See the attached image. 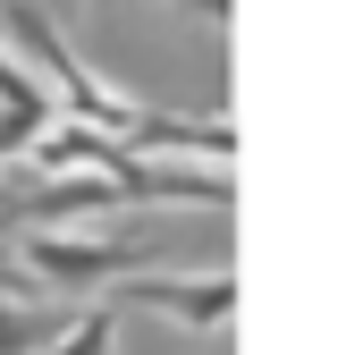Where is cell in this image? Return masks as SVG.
Returning a JSON list of instances; mask_svg holds the SVG:
<instances>
[{"label":"cell","instance_id":"2","mask_svg":"<svg viewBox=\"0 0 363 355\" xmlns=\"http://www.w3.org/2000/svg\"><path fill=\"white\" fill-rule=\"evenodd\" d=\"M110 305H152V313H178L186 330H228V313H237V279L228 271H127V279H110Z\"/></svg>","mask_w":363,"mask_h":355},{"label":"cell","instance_id":"9","mask_svg":"<svg viewBox=\"0 0 363 355\" xmlns=\"http://www.w3.org/2000/svg\"><path fill=\"white\" fill-rule=\"evenodd\" d=\"M178 9H194L203 26H228V17H237V0H178Z\"/></svg>","mask_w":363,"mask_h":355},{"label":"cell","instance_id":"4","mask_svg":"<svg viewBox=\"0 0 363 355\" xmlns=\"http://www.w3.org/2000/svg\"><path fill=\"white\" fill-rule=\"evenodd\" d=\"M127 161H135V153H127L118 136H101V127H85V119H77V127H51V136L34 144V161H26L17 178H60V170H127Z\"/></svg>","mask_w":363,"mask_h":355},{"label":"cell","instance_id":"7","mask_svg":"<svg viewBox=\"0 0 363 355\" xmlns=\"http://www.w3.org/2000/svg\"><path fill=\"white\" fill-rule=\"evenodd\" d=\"M51 127V110H26V102H0V161H17L34 136Z\"/></svg>","mask_w":363,"mask_h":355},{"label":"cell","instance_id":"3","mask_svg":"<svg viewBox=\"0 0 363 355\" xmlns=\"http://www.w3.org/2000/svg\"><path fill=\"white\" fill-rule=\"evenodd\" d=\"M118 144L144 153V161H161V153H186V161H237V127H228V119H161V110H135Z\"/></svg>","mask_w":363,"mask_h":355},{"label":"cell","instance_id":"1","mask_svg":"<svg viewBox=\"0 0 363 355\" xmlns=\"http://www.w3.org/2000/svg\"><path fill=\"white\" fill-rule=\"evenodd\" d=\"M161 254V246H135V237H60V229H34L26 237V271L43 279V288H110V279H127V271H144Z\"/></svg>","mask_w":363,"mask_h":355},{"label":"cell","instance_id":"6","mask_svg":"<svg viewBox=\"0 0 363 355\" xmlns=\"http://www.w3.org/2000/svg\"><path fill=\"white\" fill-rule=\"evenodd\" d=\"M110 347H118V305H110V296L77 305V322L51 339V355H110Z\"/></svg>","mask_w":363,"mask_h":355},{"label":"cell","instance_id":"8","mask_svg":"<svg viewBox=\"0 0 363 355\" xmlns=\"http://www.w3.org/2000/svg\"><path fill=\"white\" fill-rule=\"evenodd\" d=\"M0 296H43V279L17 263V254H0Z\"/></svg>","mask_w":363,"mask_h":355},{"label":"cell","instance_id":"5","mask_svg":"<svg viewBox=\"0 0 363 355\" xmlns=\"http://www.w3.org/2000/svg\"><path fill=\"white\" fill-rule=\"evenodd\" d=\"M77 322L60 296H0V355H51V339Z\"/></svg>","mask_w":363,"mask_h":355}]
</instances>
